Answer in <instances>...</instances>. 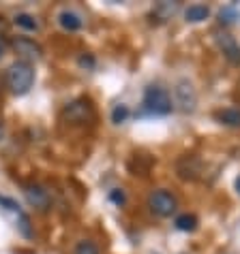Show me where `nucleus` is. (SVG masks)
Wrapping results in <instances>:
<instances>
[{
	"mask_svg": "<svg viewBox=\"0 0 240 254\" xmlns=\"http://www.w3.org/2000/svg\"><path fill=\"white\" fill-rule=\"evenodd\" d=\"M32 83H34V68L30 62L17 60L6 68V86H9L13 94H17V96L26 94L32 88Z\"/></svg>",
	"mask_w": 240,
	"mask_h": 254,
	"instance_id": "f257e3e1",
	"label": "nucleus"
},
{
	"mask_svg": "<svg viewBox=\"0 0 240 254\" xmlns=\"http://www.w3.org/2000/svg\"><path fill=\"white\" fill-rule=\"evenodd\" d=\"M144 109L152 116H167L172 114L174 105L172 98H169L167 90L161 86H148L144 92Z\"/></svg>",
	"mask_w": 240,
	"mask_h": 254,
	"instance_id": "f03ea898",
	"label": "nucleus"
},
{
	"mask_svg": "<svg viewBox=\"0 0 240 254\" xmlns=\"http://www.w3.org/2000/svg\"><path fill=\"white\" fill-rule=\"evenodd\" d=\"M0 209L13 218V222H15V229L22 233L24 237H28V239L32 237L30 218H28V214L22 209V205H19L15 199H11V196H6V194H0Z\"/></svg>",
	"mask_w": 240,
	"mask_h": 254,
	"instance_id": "7ed1b4c3",
	"label": "nucleus"
},
{
	"mask_svg": "<svg viewBox=\"0 0 240 254\" xmlns=\"http://www.w3.org/2000/svg\"><path fill=\"white\" fill-rule=\"evenodd\" d=\"M148 209L159 218H169L178 209V201H176V196L169 192V190L159 188L148 194Z\"/></svg>",
	"mask_w": 240,
	"mask_h": 254,
	"instance_id": "20e7f679",
	"label": "nucleus"
},
{
	"mask_svg": "<svg viewBox=\"0 0 240 254\" xmlns=\"http://www.w3.org/2000/svg\"><path fill=\"white\" fill-rule=\"evenodd\" d=\"M62 118L71 124H86L95 118V109H93V103L88 98H77V101L69 103L65 111H62Z\"/></svg>",
	"mask_w": 240,
	"mask_h": 254,
	"instance_id": "39448f33",
	"label": "nucleus"
},
{
	"mask_svg": "<svg viewBox=\"0 0 240 254\" xmlns=\"http://www.w3.org/2000/svg\"><path fill=\"white\" fill-rule=\"evenodd\" d=\"M174 94H176V103H178V107L185 111V114L195 111V107H197V92H195L191 81L180 79L178 83H176V88H174Z\"/></svg>",
	"mask_w": 240,
	"mask_h": 254,
	"instance_id": "423d86ee",
	"label": "nucleus"
},
{
	"mask_svg": "<svg viewBox=\"0 0 240 254\" xmlns=\"http://www.w3.org/2000/svg\"><path fill=\"white\" fill-rule=\"evenodd\" d=\"M11 47L17 56H22V60H41L43 58V47H41L34 39H28V37H17L11 41Z\"/></svg>",
	"mask_w": 240,
	"mask_h": 254,
	"instance_id": "0eeeda50",
	"label": "nucleus"
},
{
	"mask_svg": "<svg viewBox=\"0 0 240 254\" xmlns=\"http://www.w3.org/2000/svg\"><path fill=\"white\" fill-rule=\"evenodd\" d=\"M24 194H26L28 205L34 207L37 211H47L52 207V196H49V192L41 184H26Z\"/></svg>",
	"mask_w": 240,
	"mask_h": 254,
	"instance_id": "6e6552de",
	"label": "nucleus"
},
{
	"mask_svg": "<svg viewBox=\"0 0 240 254\" xmlns=\"http://www.w3.org/2000/svg\"><path fill=\"white\" fill-rule=\"evenodd\" d=\"M202 160L193 156V154H189V156H182L178 160V165H176V171H178V178L180 180H187V182H193L202 175Z\"/></svg>",
	"mask_w": 240,
	"mask_h": 254,
	"instance_id": "1a4fd4ad",
	"label": "nucleus"
},
{
	"mask_svg": "<svg viewBox=\"0 0 240 254\" xmlns=\"http://www.w3.org/2000/svg\"><path fill=\"white\" fill-rule=\"evenodd\" d=\"M217 43L223 49V56L232 62V64H240V45L230 37V34H219Z\"/></svg>",
	"mask_w": 240,
	"mask_h": 254,
	"instance_id": "9d476101",
	"label": "nucleus"
},
{
	"mask_svg": "<svg viewBox=\"0 0 240 254\" xmlns=\"http://www.w3.org/2000/svg\"><path fill=\"white\" fill-rule=\"evenodd\" d=\"M58 24H60V28H62L65 32H77V30H80V28L84 26L82 17L77 15L75 11H69V9L60 11V15H58Z\"/></svg>",
	"mask_w": 240,
	"mask_h": 254,
	"instance_id": "9b49d317",
	"label": "nucleus"
},
{
	"mask_svg": "<svg viewBox=\"0 0 240 254\" xmlns=\"http://www.w3.org/2000/svg\"><path fill=\"white\" fill-rule=\"evenodd\" d=\"M178 2H167V0H163V2H157L152 9V17H157L159 22H167V19L174 17V13L178 11Z\"/></svg>",
	"mask_w": 240,
	"mask_h": 254,
	"instance_id": "f8f14e48",
	"label": "nucleus"
},
{
	"mask_svg": "<svg viewBox=\"0 0 240 254\" xmlns=\"http://www.w3.org/2000/svg\"><path fill=\"white\" fill-rule=\"evenodd\" d=\"M217 120L230 128H240V109L236 107H225L221 111H217Z\"/></svg>",
	"mask_w": 240,
	"mask_h": 254,
	"instance_id": "ddd939ff",
	"label": "nucleus"
},
{
	"mask_svg": "<svg viewBox=\"0 0 240 254\" xmlns=\"http://www.w3.org/2000/svg\"><path fill=\"white\" fill-rule=\"evenodd\" d=\"M208 15H210V9L206 4H191L189 9L185 11V17H187V22H191V24H200V22H204V19H208Z\"/></svg>",
	"mask_w": 240,
	"mask_h": 254,
	"instance_id": "4468645a",
	"label": "nucleus"
},
{
	"mask_svg": "<svg viewBox=\"0 0 240 254\" xmlns=\"http://www.w3.org/2000/svg\"><path fill=\"white\" fill-rule=\"evenodd\" d=\"M174 224H176V229L182 233H193L197 229V224H200V220H197V216H193V214H180L174 220Z\"/></svg>",
	"mask_w": 240,
	"mask_h": 254,
	"instance_id": "2eb2a0df",
	"label": "nucleus"
},
{
	"mask_svg": "<svg viewBox=\"0 0 240 254\" xmlns=\"http://www.w3.org/2000/svg\"><path fill=\"white\" fill-rule=\"evenodd\" d=\"M13 22H15V26L24 28V30H28V32H37L39 30V22L30 15V13H17Z\"/></svg>",
	"mask_w": 240,
	"mask_h": 254,
	"instance_id": "dca6fc26",
	"label": "nucleus"
},
{
	"mask_svg": "<svg viewBox=\"0 0 240 254\" xmlns=\"http://www.w3.org/2000/svg\"><path fill=\"white\" fill-rule=\"evenodd\" d=\"M238 17H240V13H238V9L234 4L223 6L221 13H219V22H221V24H234Z\"/></svg>",
	"mask_w": 240,
	"mask_h": 254,
	"instance_id": "f3484780",
	"label": "nucleus"
},
{
	"mask_svg": "<svg viewBox=\"0 0 240 254\" xmlns=\"http://www.w3.org/2000/svg\"><path fill=\"white\" fill-rule=\"evenodd\" d=\"M129 107H126V105H116L114 109H112V122L114 124H122V122H126V118H129Z\"/></svg>",
	"mask_w": 240,
	"mask_h": 254,
	"instance_id": "a211bd4d",
	"label": "nucleus"
},
{
	"mask_svg": "<svg viewBox=\"0 0 240 254\" xmlns=\"http://www.w3.org/2000/svg\"><path fill=\"white\" fill-rule=\"evenodd\" d=\"M73 254H101L99 252V246L95 242H90V239H84V242H80L75 246Z\"/></svg>",
	"mask_w": 240,
	"mask_h": 254,
	"instance_id": "6ab92c4d",
	"label": "nucleus"
},
{
	"mask_svg": "<svg viewBox=\"0 0 240 254\" xmlns=\"http://www.w3.org/2000/svg\"><path fill=\"white\" fill-rule=\"evenodd\" d=\"M110 201H112V203H116L118 207H120V205H124V201H126L124 190H122V188H114V190L110 192Z\"/></svg>",
	"mask_w": 240,
	"mask_h": 254,
	"instance_id": "aec40b11",
	"label": "nucleus"
},
{
	"mask_svg": "<svg viewBox=\"0 0 240 254\" xmlns=\"http://www.w3.org/2000/svg\"><path fill=\"white\" fill-rule=\"evenodd\" d=\"M80 66H84V68H93L95 66V58H93V56H86V54H84V56H80Z\"/></svg>",
	"mask_w": 240,
	"mask_h": 254,
	"instance_id": "412c9836",
	"label": "nucleus"
},
{
	"mask_svg": "<svg viewBox=\"0 0 240 254\" xmlns=\"http://www.w3.org/2000/svg\"><path fill=\"white\" fill-rule=\"evenodd\" d=\"M2 135H4V124H2V120H0V139H2Z\"/></svg>",
	"mask_w": 240,
	"mask_h": 254,
	"instance_id": "4be33fe9",
	"label": "nucleus"
},
{
	"mask_svg": "<svg viewBox=\"0 0 240 254\" xmlns=\"http://www.w3.org/2000/svg\"><path fill=\"white\" fill-rule=\"evenodd\" d=\"M236 190H238V194H240V175L236 178Z\"/></svg>",
	"mask_w": 240,
	"mask_h": 254,
	"instance_id": "5701e85b",
	"label": "nucleus"
},
{
	"mask_svg": "<svg viewBox=\"0 0 240 254\" xmlns=\"http://www.w3.org/2000/svg\"><path fill=\"white\" fill-rule=\"evenodd\" d=\"M0 56H2V47H0Z\"/></svg>",
	"mask_w": 240,
	"mask_h": 254,
	"instance_id": "b1692460",
	"label": "nucleus"
}]
</instances>
